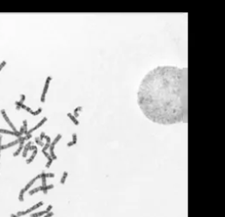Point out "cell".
I'll use <instances>...</instances> for the list:
<instances>
[{"label":"cell","instance_id":"1","mask_svg":"<svg viewBox=\"0 0 225 217\" xmlns=\"http://www.w3.org/2000/svg\"><path fill=\"white\" fill-rule=\"evenodd\" d=\"M137 103L144 116L160 125L187 121V69L159 66L143 78Z\"/></svg>","mask_w":225,"mask_h":217},{"label":"cell","instance_id":"2","mask_svg":"<svg viewBox=\"0 0 225 217\" xmlns=\"http://www.w3.org/2000/svg\"><path fill=\"white\" fill-rule=\"evenodd\" d=\"M1 114H2V116H3V118L5 119V121L8 123V125L12 128V129H13V132H17V130H16V128H15V127L13 126V124L11 122V121L9 120V118H8V116H7V114H6V110H4V109H2L1 110Z\"/></svg>","mask_w":225,"mask_h":217},{"label":"cell","instance_id":"3","mask_svg":"<svg viewBox=\"0 0 225 217\" xmlns=\"http://www.w3.org/2000/svg\"><path fill=\"white\" fill-rule=\"evenodd\" d=\"M19 142H20V141H19V140H16V141H13V142H9V143H7V144H3V145H1V150H3V149H6L10 148V147H13V146H14V145L18 144Z\"/></svg>","mask_w":225,"mask_h":217},{"label":"cell","instance_id":"4","mask_svg":"<svg viewBox=\"0 0 225 217\" xmlns=\"http://www.w3.org/2000/svg\"><path fill=\"white\" fill-rule=\"evenodd\" d=\"M0 134H6V135H16V136H19L20 134L18 133V132H13V131H11V130H7V129H2L0 128Z\"/></svg>","mask_w":225,"mask_h":217},{"label":"cell","instance_id":"5","mask_svg":"<svg viewBox=\"0 0 225 217\" xmlns=\"http://www.w3.org/2000/svg\"><path fill=\"white\" fill-rule=\"evenodd\" d=\"M22 143H23V142H20V148H19V149H18V150H17V151H16V152L13 154V156H18V155L20 154V152L21 151V149H22Z\"/></svg>","mask_w":225,"mask_h":217},{"label":"cell","instance_id":"6","mask_svg":"<svg viewBox=\"0 0 225 217\" xmlns=\"http://www.w3.org/2000/svg\"><path fill=\"white\" fill-rule=\"evenodd\" d=\"M6 61H3V62L1 63V64H0V71H1V70L6 66Z\"/></svg>","mask_w":225,"mask_h":217},{"label":"cell","instance_id":"7","mask_svg":"<svg viewBox=\"0 0 225 217\" xmlns=\"http://www.w3.org/2000/svg\"><path fill=\"white\" fill-rule=\"evenodd\" d=\"M24 192H25V190L23 189V190H21V192H20V201H22L23 200V193H24Z\"/></svg>","mask_w":225,"mask_h":217},{"label":"cell","instance_id":"8","mask_svg":"<svg viewBox=\"0 0 225 217\" xmlns=\"http://www.w3.org/2000/svg\"><path fill=\"white\" fill-rule=\"evenodd\" d=\"M2 135H0V155H1V145H2Z\"/></svg>","mask_w":225,"mask_h":217},{"label":"cell","instance_id":"9","mask_svg":"<svg viewBox=\"0 0 225 217\" xmlns=\"http://www.w3.org/2000/svg\"><path fill=\"white\" fill-rule=\"evenodd\" d=\"M11 217H19V215H16V214H11Z\"/></svg>","mask_w":225,"mask_h":217}]
</instances>
